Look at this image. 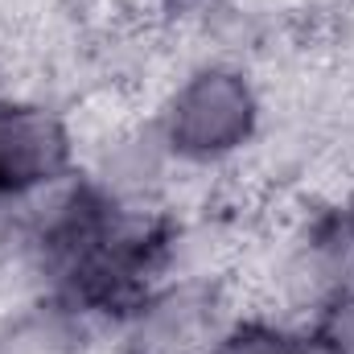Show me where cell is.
I'll use <instances>...</instances> for the list:
<instances>
[{"label": "cell", "instance_id": "6da1fadb", "mask_svg": "<svg viewBox=\"0 0 354 354\" xmlns=\"http://www.w3.org/2000/svg\"><path fill=\"white\" fill-rule=\"evenodd\" d=\"M25 235L41 297L91 330H124L169 280H177L181 223L161 206L128 198L107 177H71L33 206Z\"/></svg>", "mask_w": 354, "mask_h": 354}, {"label": "cell", "instance_id": "7a4b0ae2", "mask_svg": "<svg viewBox=\"0 0 354 354\" xmlns=\"http://www.w3.org/2000/svg\"><path fill=\"white\" fill-rule=\"evenodd\" d=\"M264 128V95L235 62H198L157 107L153 140L185 169H214L243 157Z\"/></svg>", "mask_w": 354, "mask_h": 354}, {"label": "cell", "instance_id": "3957f363", "mask_svg": "<svg viewBox=\"0 0 354 354\" xmlns=\"http://www.w3.org/2000/svg\"><path fill=\"white\" fill-rule=\"evenodd\" d=\"M71 177H79V136L66 111L0 91V210L37 206Z\"/></svg>", "mask_w": 354, "mask_h": 354}, {"label": "cell", "instance_id": "277c9868", "mask_svg": "<svg viewBox=\"0 0 354 354\" xmlns=\"http://www.w3.org/2000/svg\"><path fill=\"white\" fill-rule=\"evenodd\" d=\"M223 301L198 280H169L124 330V354H206L223 326Z\"/></svg>", "mask_w": 354, "mask_h": 354}, {"label": "cell", "instance_id": "5b68a950", "mask_svg": "<svg viewBox=\"0 0 354 354\" xmlns=\"http://www.w3.org/2000/svg\"><path fill=\"white\" fill-rule=\"evenodd\" d=\"M91 330L83 317L50 297L8 313L0 322V354H87Z\"/></svg>", "mask_w": 354, "mask_h": 354}, {"label": "cell", "instance_id": "8992f818", "mask_svg": "<svg viewBox=\"0 0 354 354\" xmlns=\"http://www.w3.org/2000/svg\"><path fill=\"white\" fill-rule=\"evenodd\" d=\"M206 354H313L305 326L272 309H235L214 330Z\"/></svg>", "mask_w": 354, "mask_h": 354}, {"label": "cell", "instance_id": "52a82bcc", "mask_svg": "<svg viewBox=\"0 0 354 354\" xmlns=\"http://www.w3.org/2000/svg\"><path fill=\"white\" fill-rule=\"evenodd\" d=\"M301 326L313 354H354V276L326 284L309 301Z\"/></svg>", "mask_w": 354, "mask_h": 354}, {"label": "cell", "instance_id": "ba28073f", "mask_svg": "<svg viewBox=\"0 0 354 354\" xmlns=\"http://www.w3.org/2000/svg\"><path fill=\"white\" fill-rule=\"evenodd\" d=\"M330 223H334V235H338V248H342V260L354 272V185L351 194L330 210Z\"/></svg>", "mask_w": 354, "mask_h": 354}, {"label": "cell", "instance_id": "9c48e42d", "mask_svg": "<svg viewBox=\"0 0 354 354\" xmlns=\"http://www.w3.org/2000/svg\"><path fill=\"white\" fill-rule=\"evenodd\" d=\"M161 4H169V8H202L210 0H161Z\"/></svg>", "mask_w": 354, "mask_h": 354}]
</instances>
